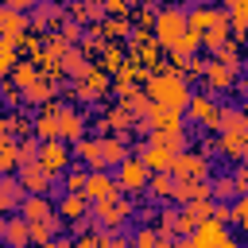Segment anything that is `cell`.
Listing matches in <instances>:
<instances>
[{
	"label": "cell",
	"mask_w": 248,
	"mask_h": 248,
	"mask_svg": "<svg viewBox=\"0 0 248 248\" xmlns=\"http://www.w3.org/2000/svg\"><path fill=\"white\" fill-rule=\"evenodd\" d=\"M101 248H128V240H124V236H112V232H105V236H101Z\"/></svg>",
	"instance_id": "46"
},
{
	"label": "cell",
	"mask_w": 248,
	"mask_h": 248,
	"mask_svg": "<svg viewBox=\"0 0 248 248\" xmlns=\"http://www.w3.org/2000/svg\"><path fill=\"white\" fill-rule=\"evenodd\" d=\"M116 194H120V190H116V182H112L108 170H89L85 190H81L85 202H105V198H116Z\"/></svg>",
	"instance_id": "13"
},
{
	"label": "cell",
	"mask_w": 248,
	"mask_h": 248,
	"mask_svg": "<svg viewBox=\"0 0 248 248\" xmlns=\"http://www.w3.org/2000/svg\"><path fill=\"white\" fill-rule=\"evenodd\" d=\"M213 151H221L225 159H232V163H240V159H244V151H248V136H217V143H213Z\"/></svg>",
	"instance_id": "28"
},
{
	"label": "cell",
	"mask_w": 248,
	"mask_h": 248,
	"mask_svg": "<svg viewBox=\"0 0 248 248\" xmlns=\"http://www.w3.org/2000/svg\"><path fill=\"white\" fill-rule=\"evenodd\" d=\"M105 12H108V19H132V4L128 0H108Z\"/></svg>",
	"instance_id": "40"
},
{
	"label": "cell",
	"mask_w": 248,
	"mask_h": 248,
	"mask_svg": "<svg viewBox=\"0 0 248 248\" xmlns=\"http://www.w3.org/2000/svg\"><path fill=\"white\" fill-rule=\"evenodd\" d=\"M43 248H70V240H66V236H54V240H46Z\"/></svg>",
	"instance_id": "49"
},
{
	"label": "cell",
	"mask_w": 248,
	"mask_h": 248,
	"mask_svg": "<svg viewBox=\"0 0 248 248\" xmlns=\"http://www.w3.org/2000/svg\"><path fill=\"white\" fill-rule=\"evenodd\" d=\"M16 170H19V178H16V182L23 186V194H39V198H46V190L54 186V178H50V174H46V170H43L39 163L16 167Z\"/></svg>",
	"instance_id": "12"
},
{
	"label": "cell",
	"mask_w": 248,
	"mask_h": 248,
	"mask_svg": "<svg viewBox=\"0 0 248 248\" xmlns=\"http://www.w3.org/2000/svg\"><path fill=\"white\" fill-rule=\"evenodd\" d=\"M62 16H74V19H89V16H97V4H70V8H62Z\"/></svg>",
	"instance_id": "43"
},
{
	"label": "cell",
	"mask_w": 248,
	"mask_h": 248,
	"mask_svg": "<svg viewBox=\"0 0 248 248\" xmlns=\"http://www.w3.org/2000/svg\"><path fill=\"white\" fill-rule=\"evenodd\" d=\"M35 163L54 178V174H66L70 170V147L62 143V140H50V143H39V155H35Z\"/></svg>",
	"instance_id": "8"
},
{
	"label": "cell",
	"mask_w": 248,
	"mask_h": 248,
	"mask_svg": "<svg viewBox=\"0 0 248 248\" xmlns=\"http://www.w3.org/2000/svg\"><path fill=\"white\" fill-rule=\"evenodd\" d=\"M186 35V8H159L155 12V23H151V39L159 43V50H178Z\"/></svg>",
	"instance_id": "2"
},
{
	"label": "cell",
	"mask_w": 248,
	"mask_h": 248,
	"mask_svg": "<svg viewBox=\"0 0 248 248\" xmlns=\"http://www.w3.org/2000/svg\"><path fill=\"white\" fill-rule=\"evenodd\" d=\"M4 240H8V248H27V244H31L27 221H23V217H8V221H4Z\"/></svg>",
	"instance_id": "30"
},
{
	"label": "cell",
	"mask_w": 248,
	"mask_h": 248,
	"mask_svg": "<svg viewBox=\"0 0 248 248\" xmlns=\"http://www.w3.org/2000/svg\"><path fill=\"white\" fill-rule=\"evenodd\" d=\"M101 229H89V232H81L78 240H70V248H101Z\"/></svg>",
	"instance_id": "42"
},
{
	"label": "cell",
	"mask_w": 248,
	"mask_h": 248,
	"mask_svg": "<svg viewBox=\"0 0 248 248\" xmlns=\"http://www.w3.org/2000/svg\"><path fill=\"white\" fill-rule=\"evenodd\" d=\"M97 58H101V62H97V70L112 78V74H116V70L124 66V58H128V54H124V43H101Z\"/></svg>",
	"instance_id": "19"
},
{
	"label": "cell",
	"mask_w": 248,
	"mask_h": 248,
	"mask_svg": "<svg viewBox=\"0 0 248 248\" xmlns=\"http://www.w3.org/2000/svg\"><path fill=\"white\" fill-rule=\"evenodd\" d=\"M62 229V221L58 217H46V221H35V225H27V236H31V244L35 248H43L46 240H54V232Z\"/></svg>",
	"instance_id": "29"
},
{
	"label": "cell",
	"mask_w": 248,
	"mask_h": 248,
	"mask_svg": "<svg viewBox=\"0 0 248 248\" xmlns=\"http://www.w3.org/2000/svg\"><path fill=\"white\" fill-rule=\"evenodd\" d=\"M54 120H58V140H62V143H78V140L85 136V116H81L78 108H70V105H62Z\"/></svg>",
	"instance_id": "11"
},
{
	"label": "cell",
	"mask_w": 248,
	"mask_h": 248,
	"mask_svg": "<svg viewBox=\"0 0 248 248\" xmlns=\"http://www.w3.org/2000/svg\"><path fill=\"white\" fill-rule=\"evenodd\" d=\"M19 163H16V140L0 136V174H12Z\"/></svg>",
	"instance_id": "34"
},
{
	"label": "cell",
	"mask_w": 248,
	"mask_h": 248,
	"mask_svg": "<svg viewBox=\"0 0 248 248\" xmlns=\"http://www.w3.org/2000/svg\"><path fill=\"white\" fill-rule=\"evenodd\" d=\"M225 19V8H213V4H198V8H190L186 12V27L194 31V35H205L213 23H221Z\"/></svg>",
	"instance_id": "14"
},
{
	"label": "cell",
	"mask_w": 248,
	"mask_h": 248,
	"mask_svg": "<svg viewBox=\"0 0 248 248\" xmlns=\"http://www.w3.org/2000/svg\"><path fill=\"white\" fill-rule=\"evenodd\" d=\"M209 213H213V202H190V205H182V217H190L194 225H198V221H205Z\"/></svg>",
	"instance_id": "37"
},
{
	"label": "cell",
	"mask_w": 248,
	"mask_h": 248,
	"mask_svg": "<svg viewBox=\"0 0 248 248\" xmlns=\"http://www.w3.org/2000/svg\"><path fill=\"white\" fill-rule=\"evenodd\" d=\"M213 62H225V66H240V43H236V39H225V43L213 50Z\"/></svg>",
	"instance_id": "33"
},
{
	"label": "cell",
	"mask_w": 248,
	"mask_h": 248,
	"mask_svg": "<svg viewBox=\"0 0 248 248\" xmlns=\"http://www.w3.org/2000/svg\"><path fill=\"white\" fill-rule=\"evenodd\" d=\"M174 182H205V174H209V159L202 155V151H178L174 159H170V170H167Z\"/></svg>",
	"instance_id": "5"
},
{
	"label": "cell",
	"mask_w": 248,
	"mask_h": 248,
	"mask_svg": "<svg viewBox=\"0 0 248 248\" xmlns=\"http://www.w3.org/2000/svg\"><path fill=\"white\" fill-rule=\"evenodd\" d=\"M151 23H155V8L143 4V8L136 12V31H151Z\"/></svg>",
	"instance_id": "44"
},
{
	"label": "cell",
	"mask_w": 248,
	"mask_h": 248,
	"mask_svg": "<svg viewBox=\"0 0 248 248\" xmlns=\"http://www.w3.org/2000/svg\"><path fill=\"white\" fill-rule=\"evenodd\" d=\"M186 244H190V248H240V240L229 232V225H221V221H213V217L198 221V225L190 229Z\"/></svg>",
	"instance_id": "3"
},
{
	"label": "cell",
	"mask_w": 248,
	"mask_h": 248,
	"mask_svg": "<svg viewBox=\"0 0 248 248\" xmlns=\"http://www.w3.org/2000/svg\"><path fill=\"white\" fill-rule=\"evenodd\" d=\"M4 221H8V217H4V213H0V236H4Z\"/></svg>",
	"instance_id": "50"
},
{
	"label": "cell",
	"mask_w": 248,
	"mask_h": 248,
	"mask_svg": "<svg viewBox=\"0 0 248 248\" xmlns=\"http://www.w3.org/2000/svg\"><path fill=\"white\" fill-rule=\"evenodd\" d=\"M12 46H16V50H27V58H35V54L43 50V35H35V31L27 27V31H23V35H19Z\"/></svg>",
	"instance_id": "35"
},
{
	"label": "cell",
	"mask_w": 248,
	"mask_h": 248,
	"mask_svg": "<svg viewBox=\"0 0 248 248\" xmlns=\"http://www.w3.org/2000/svg\"><path fill=\"white\" fill-rule=\"evenodd\" d=\"M225 19H229V39L240 43L248 35V0H232L229 12H225Z\"/></svg>",
	"instance_id": "18"
},
{
	"label": "cell",
	"mask_w": 248,
	"mask_h": 248,
	"mask_svg": "<svg viewBox=\"0 0 248 248\" xmlns=\"http://www.w3.org/2000/svg\"><path fill=\"white\" fill-rule=\"evenodd\" d=\"M19 217H23L27 225H35V221H46V217H54V205H50V198L23 194V202H19Z\"/></svg>",
	"instance_id": "16"
},
{
	"label": "cell",
	"mask_w": 248,
	"mask_h": 248,
	"mask_svg": "<svg viewBox=\"0 0 248 248\" xmlns=\"http://www.w3.org/2000/svg\"><path fill=\"white\" fill-rule=\"evenodd\" d=\"M23 31H27V16H19V12H12V8H4V4H0V39L16 43Z\"/></svg>",
	"instance_id": "22"
},
{
	"label": "cell",
	"mask_w": 248,
	"mask_h": 248,
	"mask_svg": "<svg viewBox=\"0 0 248 248\" xmlns=\"http://www.w3.org/2000/svg\"><path fill=\"white\" fill-rule=\"evenodd\" d=\"M155 240H159V236H155V229H151V225H143V229L132 236V244H128V248H155Z\"/></svg>",
	"instance_id": "41"
},
{
	"label": "cell",
	"mask_w": 248,
	"mask_h": 248,
	"mask_svg": "<svg viewBox=\"0 0 248 248\" xmlns=\"http://www.w3.org/2000/svg\"><path fill=\"white\" fill-rule=\"evenodd\" d=\"M4 97H8V105H19V101H23V93H19L16 85H8V93H4Z\"/></svg>",
	"instance_id": "47"
},
{
	"label": "cell",
	"mask_w": 248,
	"mask_h": 248,
	"mask_svg": "<svg viewBox=\"0 0 248 248\" xmlns=\"http://www.w3.org/2000/svg\"><path fill=\"white\" fill-rule=\"evenodd\" d=\"M132 217V202L124 198V194H116V198H105V202H93V229H101V232H112V229H120L124 221Z\"/></svg>",
	"instance_id": "4"
},
{
	"label": "cell",
	"mask_w": 248,
	"mask_h": 248,
	"mask_svg": "<svg viewBox=\"0 0 248 248\" xmlns=\"http://www.w3.org/2000/svg\"><path fill=\"white\" fill-rule=\"evenodd\" d=\"M39 78H43V74L35 70V62H16V66H12V85H16L19 93H23V89H31Z\"/></svg>",
	"instance_id": "32"
},
{
	"label": "cell",
	"mask_w": 248,
	"mask_h": 248,
	"mask_svg": "<svg viewBox=\"0 0 248 248\" xmlns=\"http://www.w3.org/2000/svg\"><path fill=\"white\" fill-rule=\"evenodd\" d=\"M143 97H147L151 105H159V108L186 112L190 85H186V78H182L174 66H167V62H163V70H159V74H147V81H143Z\"/></svg>",
	"instance_id": "1"
},
{
	"label": "cell",
	"mask_w": 248,
	"mask_h": 248,
	"mask_svg": "<svg viewBox=\"0 0 248 248\" xmlns=\"http://www.w3.org/2000/svg\"><path fill=\"white\" fill-rule=\"evenodd\" d=\"M128 155H132V151H128L124 136H101V163H105V167H120Z\"/></svg>",
	"instance_id": "20"
},
{
	"label": "cell",
	"mask_w": 248,
	"mask_h": 248,
	"mask_svg": "<svg viewBox=\"0 0 248 248\" xmlns=\"http://www.w3.org/2000/svg\"><path fill=\"white\" fill-rule=\"evenodd\" d=\"M236 70H240V66H225V62H205L202 78H205V85H209V97H213V93H225V89H232V85H236Z\"/></svg>",
	"instance_id": "10"
},
{
	"label": "cell",
	"mask_w": 248,
	"mask_h": 248,
	"mask_svg": "<svg viewBox=\"0 0 248 248\" xmlns=\"http://www.w3.org/2000/svg\"><path fill=\"white\" fill-rule=\"evenodd\" d=\"M74 155L81 159V167H85V170H105V163H101V140H97V136H93V140H89V136H81V140L74 143Z\"/></svg>",
	"instance_id": "17"
},
{
	"label": "cell",
	"mask_w": 248,
	"mask_h": 248,
	"mask_svg": "<svg viewBox=\"0 0 248 248\" xmlns=\"http://www.w3.org/2000/svg\"><path fill=\"white\" fill-rule=\"evenodd\" d=\"M147 143L178 155V151H186V132H182V128H178V132H147Z\"/></svg>",
	"instance_id": "24"
},
{
	"label": "cell",
	"mask_w": 248,
	"mask_h": 248,
	"mask_svg": "<svg viewBox=\"0 0 248 248\" xmlns=\"http://www.w3.org/2000/svg\"><path fill=\"white\" fill-rule=\"evenodd\" d=\"M112 182H116V190H120L124 198H128V194H143V186H147V170H143V163H140L136 155H128V159L116 167Z\"/></svg>",
	"instance_id": "6"
},
{
	"label": "cell",
	"mask_w": 248,
	"mask_h": 248,
	"mask_svg": "<svg viewBox=\"0 0 248 248\" xmlns=\"http://www.w3.org/2000/svg\"><path fill=\"white\" fill-rule=\"evenodd\" d=\"M108 89H112V78L101 74L97 66H89L81 78H74V97H78V101H101Z\"/></svg>",
	"instance_id": "7"
},
{
	"label": "cell",
	"mask_w": 248,
	"mask_h": 248,
	"mask_svg": "<svg viewBox=\"0 0 248 248\" xmlns=\"http://www.w3.org/2000/svg\"><path fill=\"white\" fill-rule=\"evenodd\" d=\"M0 136H8V140H27L31 136V120L27 116H19V112H8V116H0Z\"/></svg>",
	"instance_id": "25"
},
{
	"label": "cell",
	"mask_w": 248,
	"mask_h": 248,
	"mask_svg": "<svg viewBox=\"0 0 248 248\" xmlns=\"http://www.w3.org/2000/svg\"><path fill=\"white\" fill-rule=\"evenodd\" d=\"M229 221H236V225L248 221V202H244V198H232V205H229Z\"/></svg>",
	"instance_id": "45"
},
{
	"label": "cell",
	"mask_w": 248,
	"mask_h": 248,
	"mask_svg": "<svg viewBox=\"0 0 248 248\" xmlns=\"http://www.w3.org/2000/svg\"><path fill=\"white\" fill-rule=\"evenodd\" d=\"M213 132H217V136H248L244 108H225V105H221V112H217V120H213Z\"/></svg>",
	"instance_id": "15"
},
{
	"label": "cell",
	"mask_w": 248,
	"mask_h": 248,
	"mask_svg": "<svg viewBox=\"0 0 248 248\" xmlns=\"http://www.w3.org/2000/svg\"><path fill=\"white\" fill-rule=\"evenodd\" d=\"M85 178H89V170H85V167L66 170V174H62V182H66L62 190H66V194H81V190H85Z\"/></svg>",
	"instance_id": "36"
},
{
	"label": "cell",
	"mask_w": 248,
	"mask_h": 248,
	"mask_svg": "<svg viewBox=\"0 0 248 248\" xmlns=\"http://www.w3.org/2000/svg\"><path fill=\"white\" fill-rule=\"evenodd\" d=\"M132 124H136V120H132L120 105H116V108H108V112L101 116V128H105L108 136H128V128H132Z\"/></svg>",
	"instance_id": "27"
},
{
	"label": "cell",
	"mask_w": 248,
	"mask_h": 248,
	"mask_svg": "<svg viewBox=\"0 0 248 248\" xmlns=\"http://www.w3.org/2000/svg\"><path fill=\"white\" fill-rule=\"evenodd\" d=\"M85 213H89V202H85L81 194H66V198L58 202V213H54V217H58V221H74V225H78V221H85Z\"/></svg>",
	"instance_id": "21"
},
{
	"label": "cell",
	"mask_w": 248,
	"mask_h": 248,
	"mask_svg": "<svg viewBox=\"0 0 248 248\" xmlns=\"http://www.w3.org/2000/svg\"><path fill=\"white\" fill-rule=\"evenodd\" d=\"M151 198H159V202H170V194H174V178L167 174V170H159V174H147V186H143Z\"/></svg>",
	"instance_id": "31"
},
{
	"label": "cell",
	"mask_w": 248,
	"mask_h": 248,
	"mask_svg": "<svg viewBox=\"0 0 248 248\" xmlns=\"http://www.w3.org/2000/svg\"><path fill=\"white\" fill-rule=\"evenodd\" d=\"M19 202H23V186H19L12 174H0V213L19 209Z\"/></svg>",
	"instance_id": "26"
},
{
	"label": "cell",
	"mask_w": 248,
	"mask_h": 248,
	"mask_svg": "<svg viewBox=\"0 0 248 248\" xmlns=\"http://www.w3.org/2000/svg\"><path fill=\"white\" fill-rule=\"evenodd\" d=\"M178 205H190V202H209V182H174V194H170Z\"/></svg>",
	"instance_id": "23"
},
{
	"label": "cell",
	"mask_w": 248,
	"mask_h": 248,
	"mask_svg": "<svg viewBox=\"0 0 248 248\" xmlns=\"http://www.w3.org/2000/svg\"><path fill=\"white\" fill-rule=\"evenodd\" d=\"M186 112H190V120H194V124H202V128H213V120H217L221 105H217V97H209V93H190V101H186Z\"/></svg>",
	"instance_id": "9"
},
{
	"label": "cell",
	"mask_w": 248,
	"mask_h": 248,
	"mask_svg": "<svg viewBox=\"0 0 248 248\" xmlns=\"http://www.w3.org/2000/svg\"><path fill=\"white\" fill-rule=\"evenodd\" d=\"M19 62V54H16V46L8 43V39H0V78L4 74H12V66Z\"/></svg>",
	"instance_id": "38"
},
{
	"label": "cell",
	"mask_w": 248,
	"mask_h": 248,
	"mask_svg": "<svg viewBox=\"0 0 248 248\" xmlns=\"http://www.w3.org/2000/svg\"><path fill=\"white\" fill-rule=\"evenodd\" d=\"M27 248H35V244H27Z\"/></svg>",
	"instance_id": "51"
},
{
	"label": "cell",
	"mask_w": 248,
	"mask_h": 248,
	"mask_svg": "<svg viewBox=\"0 0 248 248\" xmlns=\"http://www.w3.org/2000/svg\"><path fill=\"white\" fill-rule=\"evenodd\" d=\"M155 248H190L186 240H155Z\"/></svg>",
	"instance_id": "48"
},
{
	"label": "cell",
	"mask_w": 248,
	"mask_h": 248,
	"mask_svg": "<svg viewBox=\"0 0 248 248\" xmlns=\"http://www.w3.org/2000/svg\"><path fill=\"white\" fill-rule=\"evenodd\" d=\"M213 194H217V202H221V198H229V194H232V198H240V194H236V186H232V178H225V174H221L217 182H209V198H213Z\"/></svg>",
	"instance_id": "39"
}]
</instances>
